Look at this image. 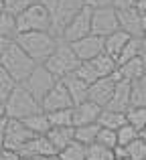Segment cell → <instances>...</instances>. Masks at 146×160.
<instances>
[{
	"instance_id": "cell-52",
	"label": "cell",
	"mask_w": 146,
	"mask_h": 160,
	"mask_svg": "<svg viewBox=\"0 0 146 160\" xmlns=\"http://www.w3.org/2000/svg\"><path fill=\"white\" fill-rule=\"evenodd\" d=\"M144 160H146V158H144Z\"/></svg>"
},
{
	"instance_id": "cell-6",
	"label": "cell",
	"mask_w": 146,
	"mask_h": 160,
	"mask_svg": "<svg viewBox=\"0 0 146 160\" xmlns=\"http://www.w3.org/2000/svg\"><path fill=\"white\" fill-rule=\"evenodd\" d=\"M18 32H28V31H51V14L49 8L43 4V0L35 2L28 6L24 12L16 16Z\"/></svg>"
},
{
	"instance_id": "cell-23",
	"label": "cell",
	"mask_w": 146,
	"mask_h": 160,
	"mask_svg": "<svg viewBox=\"0 0 146 160\" xmlns=\"http://www.w3.org/2000/svg\"><path fill=\"white\" fill-rule=\"evenodd\" d=\"M126 122H128L126 112H116V109H108V108H103V109H102V113H99L98 124L102 126V128L118 130L120 126H124Z\"/></svg>"
},
{
	"instance_id": "cell-37",
	"label": "cell",
	"mask_w": 146,
	"mask_h": 160,
	"mask_svg": "<svg viewBox=\"0 0 146 160\" xmlns=\"http://www.w3.org/2000/svg\"><path fill=\"white\" fill-rule=\"evenodd\" d=\"M2 2H4V10L14 14V16H18L20 12H24L28 6H33V4L39 2V0H2Z\"/></svg>"
},
{
	"instance_id": "cell-50",
	"label": "cell",
	"mask_w": 146,
	"mask_h": 160,
	"mask_svg": "<svg viewBox=\"0 0 146 160\" xmlns=\"http://www.w3.org/2000/svg\"><path fill=\"white\" fill-rule=\"evenodd\" d=\"M23 160H33V158H24V156H23Z\"/></svg>"
},
{
	"instance_id": "cell-17",
	"label": "cell",
	"mask_w": 146,
	"mask_h": 160,
	"mask_svg": "<svg viewBox=\"0 0 146 160\" xmlns=\"http://www.w3.org/2000/svg\"><path fill=\"white\" fill-rule=\"evenodd\" d=\"M103 108H99L98 103H93L91 99L73 106V124L75 126H83V124H95L99 120V113Z\"/></svg>"
},
{
	"instance_id": "cell-35",
	"label": "cell",
	"mask_w": 146,
	"mask_h": 160,
	"mask_svg": "<svg viewBox=\"0 0 146 160\" xmlns=\"http://www.w3.org/2000/svg\"><path fill=\"white\" fill-rule=\"evenodd\" d=\"M140 136V132L134 128L132 124H124V126H120L118 128V146H128L132 140H136V138Z\"/></svg>"
},
{
	"instance_id": "cell-39",
	"label": "cell",
	"mask_w": 146,
	"mask_h": 160,
	"mask_svg": "<svg viewBox=\"0 0 146 160\" xmlns=\"http://www.w3.org/2000/svg\"><path fill=\"white\" fill-rule=\"evenodd\" d=\"M85 6H89V8H103V6H114V0H85Z\"/></svg>"
},
{
	"instance_id": "cell-12",
	"label": "cell",
	"mask_w": 146,
	"mask_h": 160,
	"mask_svg": "<svg viewBox=\"0 0 146 160\" xmlns=\"http://www.w3.org/2000/svg\"><path fill=\"white\" fill-rule=\"evenodd\" d=\"M71 47H73L75 55H77L81 61H91V59H95L98 55H102L106 51V37L89 32V35H85L83 39L73 41Z\"/></svg>"
},
{
	"instance_id": "cell-18",
	"label": "cell",
	"mask_w": 146,
	"mask_h": 160,
	"mask_svg": "<svg viewBox=\"0 0 146 160\" xmlns=\"http://www.w3.org/2000/svg\"><path fill=\"white\" fill-rule=\"evenodd\" d=\"M118 75H120V79H126V81H130V83L142 79L146 75V59L140 55V57H134V59H130V61L122 63V65L118 67Z\"/></svg>"
},
{
	"instance_id": "cell-46",
	"label": "cell",
	"mask_w": 146,
	"mask_h": 160,
	"mask_svg": "<svg viewBox=\"0 0 146 160\" xmlns=\"http://www.w3.org/2000/svg\"><path fill=\"white\" fill-rule=\"evenodd\" d=\"M142 12V24H144V32H146V10H140Z\"/></svg>"
},
{
	"instance_id": "cell-34",
	"label": "cell",
	"mask_w": 146,
	"mask_h": 160,
	"mask_svg": "<svg viewBox=\"0 0 146 160\" xmlns=\"http://www.w3.org/2000/svg\"><path fill=\"white\" fill-rule=\"evenodd\" d=\"M132 106H144L146 108V75L142 79L132 83Z\"/></svg>"
},
{
	"instance_id": "cell-28",
	"label": "cell",
	"mask_w": 146,
	"mask_h": 160,
	"mask_svg": "<svg viewBox=\"0 0 146 160\" xmlns=\"http://www.w3.org/2000/svg\"><path fill=\"white\" fill-rule=\"evenodd\" d=\"M142 55V37H132L130 41H128V45L124 47V51L120 53V57H118V65H122V63H126V61H130V59H134V57H140Z\"/></svg>"
},
{
	"instance_id": "cell-3",
	"label": "cell",
	"mask_w": 146,
	"mask_h": 160,
	"mask_svg": "<svg viewBox=\"0 0 146 160\" xmlns=\"http://www.w3.org/2000/svg\"><path fill=\"white\" fill-rule=\"evenodd\" d=\"M4 106H6V118H16V120H24L37 112H43L41 102L35 99V95L23 83H18L10 91V95L4 99Z\"/></svg>"
},
{
	"instance_id": "cell-27",
	"label": "cell",
	"mask_w": 146,
	"mask_h": 160,
	"mask_svg": "<svg viewBox=\"0 0 146 160\" xmlns=\"http://www.w3.org/2000/svg\"><path fill=\"white\" fill-rule=\"evenodd\" d=\"M85 156H87V146L81 144V142H77V140L69 142L59 152L61 160H85Z\"/></svg>"
},
{
	"instance_id": "cell-42",
	"label": "cell",
	"mask_w": 146,
	"mask_h": 160,
	"mask_svg": "<svg viewBox=\"0 0 146 160\" xmlns=\"http://www.w3.org/2000/svg\"><path fill=\"white\" fill-rule=\"evenodd\" d=\"M6 120H0V150L4 148V128H6Z\"/></svg>"
},
{
	"instance_id": "cell-36",
	"label": "cell",
	"mask_w": 146,
	"mask_h": 160,
	"mask_svg": "<svg viewBox=\"0 0 146 160\" xmlns=\"http://www.w3.org/2000/svg\"><path fill=\"white\" fill-rule=\"evenodd\" d=\"M98 144L106 146V148H114L118 146V130H110V128H99L98 132Z\"/></svg>"
},
{
	"instance_id": "cell-4",
	"label": "cell",
	"mask_w": 146,
	"mask_h": 160,
	"mask_svg": "<svg viewBox=\"0 0 146 160\" xmlns=\"http://www.w3.org/2000/svg\"><path fill=\"white\" fill-rule=\"evenodd\" d=\"M43 65L47 67V69L51 71L57 79H63L65 75L75 73V71H77V67L81 65V59L75 55L71 43H65V41L59 39L55 51L51 53V57H49Z\"/></svg>"
},
{
	"instance_id": "cell-19",
	"label": "cell",
	"mask_w": 146,
	"mask_h": 160,
	"mask_svg": "<svg viewBox=\"0 0 146 160\" xmlns=\"http://www.w3.org/2000/svg\"><path fill=\"white\" fill-rule=\"evenodd\" d=\"M63 83L67 85V89H69V93H71V99H73V103H75V106L87 99L89 83H87V81H83V79L79 77L77 73H69V75H65V77H63Z\"/></svg>"
},
{
	"instance_id": "cell-25",
	"label": "cell",
	"mask_w": 146,
	"mask_h": 160,
	"mask_svg": "<svg viewBox=\"0 0 146 160\" xmlns=\"http://www.w3.org/2000/svg\"><path fill=\"white\" fill-rule=\"evenodd\" d=\"M102 126L95 122V124H83V126H75V140L81 142V144L89 146L98 140V132Z\"/></svg>"
},
{
	"instance_id": "cell-9",
	"label": "cell",
	"mask_w": 146,
	"mask_h": 160,
	"mask_svg": "<svg viewBox=\"0 0 146 160\" xmlns=\"http://www.w3.org/2000/svg\"><path fill=\"white\" fill-rule=\"evenodd\" d=\"M91 12L93 10H91L89 6H83L81 10L67 22V27L63 28V32H61L59 39L65 41V43H73V41H79L85 35H89L91 32Z\"/></svg>"
},
{
	"instance_id": "cell-43",
	"label": "cell",
	"mask_w": 146,
	"mask_h": 160,
	"mask_svg": "<svg viewBox=\"0 0 146 160\" xmlns=\"http://www.w3.org/2000/svg\"><path fill=\"white\" fill-rule=\"evenodd\" d=\"M33 160H59L57 154H41V156H35Z\"/></svg>"
},
{
	"instance_id": "cell-44",
	"label": "cell",
	"mask_w": 146,
	"mask_h": 160,
	"mask_svg": "<svg viewBox=\"0 0 146 160\" xmlns=\"http://www.w3.org/2000/svg\"><path fill=\"white\" fill-rule=\"evenodd\" d=\"M0 120H6V106L2 99H0Z\"/></svg>"
},
{
	"instance_id": "cell-33",
	"label": "cell",
	"mask_w": 146,
	"mask_h": 160,
	"mask_svg": "<svg viewBox=\"0 0 146 160\" xmlns=\"http://www.w3.org/2000/svg\"><path fill=\"white\" fill-rule=\"evenodd\" d=\"M16 85H18V83H16V79L12 77V75L6 71V67L0 63V99L4 102V99L10 95V91L14 89Z\"/></svg>"
},
{
	"instance_id": "cell-14",
	"label": "cell",
	"mask_w": 146,
	"mask_h": 160,
	"mask_svg": "<svg viewBox=\"0 0 146 160\" xmlns=\"http://www.w3.org/2000/svg\"><path fill=\"white\" fill-rule=\"evenodd\" d=\"M118 18H120V28L126 31L130 37H144V24H142V12L136 6H128V8H120L118 10Z\"/></svg>"
},
{
	"instance_id": "cell-45",
	"label": "cell",
	"mask_w": 146,
	"mask_h": 160,
	"mask_svg": "<svg viewBox=\"0 0 146 160\" xmlns=\"http://www.w3.org/2000/svg\"><path fill=\"white\" fill-rule=\"evenodd\" d=\"M136 8L138 10H146V0H136Z\"/></svg>"
},
{
	"instance_id": "cell-5",
	"label": "cell",
	"mask_w": 146,
	"mask_h": 160,
	"mask_svg": "<svg viewBox=\"0 0 146 160\" xmlns=\"http://www.w3.org/2000/svg\"><path fill=\"white\" fill-rule=\"evenodd\" d=\"M43 4L51 14V32L55 37H61L67 22L85 6V0H43Z\"/></svg>"
},
{
	"instance_id": "cell-48",
	"label": "cell",
	"mask_w": 146,
	"mask_h": 160,
	"mask_svg": "<svg viewBox=\"0 0 146 160\" xmlns=\"http://www.w3.org/2000/svg\"><path fill=\"white\" fill-rule=\"evenodd\" d=\"M140 136H142V138H144V140H146V128L142 130V132H140Z\"/></svg>"
},
{
	"instance_id": "cell-29",
	"label": "cell",
	"mask_w": 146,
	"mask_h": 160,
	"mask_svg": "<svg viewBox=\"0 0 146 160\" xmlns=\"http://www.w3.org/2000/svg\"><path fill=\"white\" fill-rule=\"evenodd\" d=\"M85 160H116V150L114 148H106V146L93 142V144L87 146Z\"/></svg>"
},
{
	"instance_id": "cell-38",
	"label": "cell",
	"mask_w": 146,
	"mask_h": 160,
	"mask_svg": "<svg viewBox=\"0 0 146 160\" xmlns=\"http://www.w3.org/2000/svg\"><path fill=\"white\" fill-rule=\"evenodd\" d=\"M0 160H23V154L12 148H2L0 150Z\"/></svg>"
},
{
	"instance_id": "cell-20",
	"label": "cell",
	"mask_w": 146,
	"mask_h": 160,
	"mask_svg": "<svg viewBox=\"0 0 146 160\" xmlns=\"http://www.w3.org/2000/svg\"><path fill=\"white\" fill-rule=\"evenodd\" d=\"M47 138L53 142L57 152H61L69 142L75 140V126H51V130L47 132Z\"/></svg>"
},
{
	"instance_id": "cell-16",
	"label": "cell",
	"mask_w": 146,
	"mask_h": 160,
	"mask_svg": "<svg viewBox=\"0 0 146 160\" xmlns=\"http://www.w3.org/2000/svg\"><path fill=\"white\" fill-rule=\"evenodd\" d=\"M132 106V83L126 79H118L116 83L114 95H112L108 109H116V112H128V108Z\"/></svg>"
},
{
	"instance_id": "cell-22",
	"label": "cell",
	"mask_w": 146,
	"mask_h": 160,
	"mask_svg": "<svg viewBox=\"0 0 146 160\" xmlns=\"http://www.w3.org/2000/svg\"><path fill=\"white\" fill-rule=\"evenodd\" d=\"M132 37L128 35L126 31H116V32H112V35H108L106 37V53L108 55H112V57L118 61V57H120V53L124 51V47L128 45V41H130Z\"/></svg>"
},
{
	"instance_id": "cell-32",
	"label": "cell",
	"mask_w": 146,
	"mask_h": 160,
	"mask_svg": "<svg viewBox=\"0 0 146 160\" xmlns=\"http://www.w3.org/2000/svg\"><path fill=\"white\" fill-rule=\"evenodd\" d=\"M124 150H126V156L130 160H144L146 158V140L142 136H138L128 146H124Z\"/></svg>"
},
{
	"instance_id": "cell-24",
	"label": "cell",
	"mask_w": 146,
	"mask_h": 160,
	"mask_svg": "<svg viewBox=\"0 0 146 160\" xmlns=\"http://www.w3.org/2000/svg\"><path fill=\"white\" fill-rule=\"evenodd\" d=\"M23 122L27 124V128L35 134H47L49 130H51V122H49L47 112H37V113H33V116L24 118Z\"/></svg>"
},
{
	"instance_id": "cell-1",
	"label": "cell",
	"mask_w": 146,
	"mask_h": 160,
	"mask_svg": "<svg viewBox=\"0 0 146 160\" xmlns=\"http://www.w3.org/2000/svg\"><path fill=\"white\" fill-rule=\"evenodd\" d=\"M14 41L41 65L55 51L59 37H55L51 31H28V32H18Z\"/></svg>"
},
{
	"instance_id": "cell-8",
	"label": "cell",
	"mask_w": 146,
	"mask_h": 160,
	"mask_svg": "<svg viewBox=\"0 0 146 160\" xmlns=\"http://www.w3.org/2000/svg\"><path fill=\"white\" fill-rule=\"evenodd\" d=\"M91 32L99 37H108L112 32L120 31V18L118 10L114 6H103V8H91Z\"/></svg>"
},
{
	"instance_id": "cell-47",
	"label": "cell",
	"mask_w": 146,
	"mask_h": 160,
	"mask_svg": "<svg viewBox=\"0 0 146 160\" xmlns=\"http://www.w3.org/2000/svg\"><path fill=\"white\" fill-rule=\"evenodd\" d=\"M116 160H130L128 156H116Z\"/></svg>"
},
{
	"instance_id": "cell-11",
	"label": "cell",
	"mask_w": 146,
	"mask_h": 160,
	"mask_svg": "<svg viewBox=\"0 0 146 160\" xmlns=\"http://www.w3.org/2000/svg\"><path fill=\"white\" fill-rule=\"evenodd\" d=\"M120 75L116 71L114 75L110 77H99L98 81H93L89 85V91H87V99H91L93 103H98L99 108H106L110 103L112 95H114V89H116V83H118Z\"/></svg>"
},
{
	"instance_id": "cell-21",
	"label": "cell",
	"mask_w": 146,
	"mask_h": 160,
	"mask_svg": "<svg viewBox=\"0 0 146 160\" xmlns=\"http://www.w3.org/2000/svg\"><path fill=\"white\" fill-rule=\"evenodd\" d=\"M89 65L93 67V71L98 73V77H110V75H114L116 71H118V61H116L112 55H108L103 51L102 55H98L95 59H91Z\"/></svg>"
},
{
	"instance_id": "cell-26",
	"label": "cell",
	"mask_w": 146,
	"mask_h": 160,
	"mask_svg": "<svg viewBox=\"0 0 146 160\" xmlns=\"http://www.w3.org/2000/svg\"><path fill=\"white\" fill-rule=\"evenodd\" d=\"M18 35V24H16V16L10 12H0V37L14 41Z\"/></svg>"
},
{
	"instance_id": "cell-2",
	"label": "cell",
	"mask_w": 146,
	"mask_h": 160,
	"mask_svg": "<svg viewBox=\"0 0 146 160\" xmlns=\"http://www.w3.org/2000/svg\"><path fill=\"white\" fill-rule=\"evenodd\" d=\"M0 63H2L8 73L16 79V83H24L27 77L35 71V67L39 65L16 41H12V43L8 45V49H6V53H4V57H2Z\"/></svg>"
},
{
	"instance_id": "cell-13",
	"label": "cell",
	"mask_w": 146,
	"mask_h": 160,
	"mask_svg": "<svg viewBox=\"0 0 146 160\" xmlns=\"http://www.w3.org/2000/svg\"><path fill=\"white\" fill-rule=\"evenodd\" d=\"M73 106L75 103L71 99V93H69L67 85L63 83V79H59V81L53 85V89L49 91L43 98V102H41L43 112H55V109H65V108H73Z\"/></svg>"
},
{
	"instance_id": "cell-40",
	"label": "cell",
	"mask_w": 146,
	"mask_h": 160,
	"mask_svg": "<svg viewBox=\"0 0 146 160\" xmlns=\"http://www.w3.org/2000/svg\"><path fill=\"white\" fill-rule=\"evenodd\" d=\"M128 6H136V0H114V8L120 10V8H128Z\"/></svg>"
},
{
	"instance_id": "cell-41",
	"label": "cell",
	"mask_w": 146,
	"mask_h": 160,
	"mask_svg": "<svg viewBox=\"0 0 146 160\" xmlns=\"http://www.w3.org/2000/svg\"><path fill=\"white\" fill-rule=\"evenodd\" d=\"M10 43H12L10 39L0 37V61H2V57H4V53H6V49H8V45H10Z\"/></svg>"
},
{
	"instance_id": "cell-7",
	"label": "cell",
	"mask_w": 146,
	"mask_h": 160,
	"mask_svg": "<svg viewBox=\"0 0 146 160\" xmlns=\"http://www.w3.org/2000/svg\"><path fill=\"white\" fill-rule=\"evenodd\" d=\"M57 81H59V79H57L55 75H53L51 71H49L47 67L41 63V65L35 67V71H33V73L27 77V81H24L23 85L27 87L33 95H35V99L43 102V98L53 89V85H55Z\"/></svg>"
},
{
	"instance_id": "cell-30",
	"label": "cell",
	"mask_w": 146,
	"mask_h": 160,
	"mask_svg": "<svg viewBox=\"0 0 146 160\" xmlns=\"http://www.w3.org/2000/svg\"><path fill=\"white\" fill-rule=\"evenodd\" d=\"M128 124H132L138 132H142L146 128V108L144 106H130L126 112Z\"/></svg>"
},
{
	"instance_id": "cell-10",
	"label": "cell",
	"mask_w": 146,
	"mask_h": 160,
	"mask_svg": "<svg viewBox=\"0 0 146 160\" xmlns=\"http://www.w3.org/2000/svg\"><path fill=\"white\" fill-rule=\"evenodd\" d=\"M33 136H37V134L31 132L23 120L8 118L6 128H4V148H12V150H18L20 152V148H23Z\"/></svg>"
},
{
	"instance_id": "cell-31",
	"label": "cell",
	"mask_w": 146,
	"mask_h": 160,
	"mask_svg": "<svg viewBox=\"0 0 146 160\" xmlns=\"http://www.w3.org/2000/svg\"><path fill=\"white\" fill-rule=\"evenodd\" d=\"M47 116H49L51 126H75V124H73V108L47 112Z\"/></svg>"
},
{
	"instance_id": "cell-15",
	"label": "cell",
	"mask_w": 146,
	"mask_h": 160,
	"mask_svg": "<svg viewBox=\"0 0 146 160\" xmlns=\"http://www.w3.org/2000/svg\"><path fill=\"white\" fill-rule=\"evenodd\" d=\"M20 154H23L24 158H35V156H41V154H57V156H59L57 148L47 138V134H37V136H33L31 140L20 148Z\"/></svg>"
},
{
	"instance_id": "cell-51",
	"label": "cell",
	"mask_w": 146,
	"mask_h": 160,
	"mask_svg": "<svg viewBox=\"0 0 146 160\" xmlns=\"http://www.w3.org/2000/svg\"><path fill=\"white\" fill-rule=\"evenodd\" d=\"M59 160H61V158H59Z\"/></svg>"
},
{
	"instance_id": "cell-49",
	"label": "cell",
	"mask_w": 146,
	"mask_h": 160,
	"mask_svg": "<svg viewBox=\"0 0 146 160\" xmlns=\"http://www.w3.org/2000/svg\"><path fill=\"white\" fill-rule=\"evenodd\" d=\"M0 12H4V2L0 0Z\"/></svg>"
}]
</instances>
